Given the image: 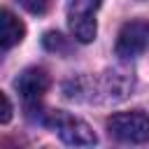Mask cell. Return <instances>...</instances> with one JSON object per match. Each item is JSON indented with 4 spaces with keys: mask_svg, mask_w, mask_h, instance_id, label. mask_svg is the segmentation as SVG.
Wrapping results in <instances>:
<instances>
[{
    "mask_svg": "<svg viewBox=\"0 0 149 149\" xmlns=\"http://www.w3.org/2000/svg\"><path fill=\"white\" fill-rule=\"evenodd\" d=\"M26 12H30V14H44L47 9H49V2L51 0H16Z\"/></svg>",
    "mask_w": 149,
    "mask_h": 149,
    "instance_id": "8",
    "label": "cell"
},
{
    "mask_svg": "<svg viewBox=\"0 0 149 149\" xmlns=\"http://www.w3.org/2000/svg\"><path fill=\"white\" fill-rule=\"evenodd\" d=\"M44 47L49 51H68V44H65V37L61 33H47L44 35Z\"/></svg>",
    "mask_w": 149,
    "mask_h": 149,
    "instance_id": "7",
    "label": "cell"
},
{
    "mask_svg": "<svg viewBox=\"0 0 149 149\" xmlns=\"http://www.w3.org/2000/svg\"><path fill=\"white\" fill-rule=\"evenodd\" d=\"M40 123L49 126L65 144L70 147H91L98 142L95 133L91 130V126L68 112H61V109H49L40 116Z\"/></svg>",
    "mask_w": 149,
    "mask_h": 149,
    "instance_id": "1",
    "label": "cell"
},
{
    "mask_svg": "<svg viewBox=\"0 0 149 149\" xmlns=\"http://www.w3.org/2000/svg\"><path fill=\"white\" fill-rule=\"evenodd\" d=\"M102 0H70L68 2V28L81 44H88L98 35L95 14Z\"/></svg>",
    "mask_w": 149,
    "mask_h": 149,
    "instance_id": "3",
    "label": "cell"
},
{
    "mask_svg": "<svg viewBox=\"0 0 149 149\" xmlns=\"http://www.w3.org/2000/svg\"><path fill=\"white\" fill-rule=\"evenodd\" d=\"M23 35H26L23 21L16 14H12L7 9H0V51L16 47L23 40Z\"/></svg>",
    "mask_w": 149,
    "mask_h": 149,
    "instance_id": "6",
    "label": "cell"
},
{
    "mask_svg": "<svg viewBox=\"0 0 149 149\" xmlns=\"http://www.w3.org/2000/svg\"><path fill=\"white\" fill-rule=\"evenodd\" d=\"M49 84H51V79H49V74H47L44 68H26V70L16 77V81H14L16 91H19L21 98L26 100V105H35V102L47 93Z\"/></svg>",
    "mask_w": 149,
    "mask_h": 149,
    "instance_id": "5",
    "label": "cell"
},
{
    "mask_svg": "<svg viewBox=\"0 0 149 149\" xmlns=\"http://www.w3.org/2000/svg\"><path fill=\"white\" fill-rule=\"evenodd\" d=\"M12 119V102H9V98L0 91V123H7Z\"/></svg>",
    "mask_w": 149,
    "mask_h": 149,
    "instance_id": "9",
    "label": "cell"
},
{
    "mask_svg": "<svg viewBox=\"0 0 149 149\" xmlns=\"http://www.w3.org/2000/svg\"><path fill=\"white\" fill-rule=\"evenodd\" d=\"M149 49V21L144 19H133L121 26L116 35L114 51L119 58H135Z\"/></svg>",
    "mask_w": 149,
    "mask_h": 149,
    "instance_id": "4",
    "label": "cell"
},
{
    "mask_svg": "<svg viewBox=\"0 0 149 149\" xmlns=\"http://www.w3.org/2000/svg\"><path fill=\"white\" fill-rule=\"evenodd\" d=\"M107 130L116 142L144 144V142H149V116L142 109L119 112L107 121Z\"/></svg>",
    "mask_w": 149,
    "mask_h": 149,
    "instance_id": "2",
    "label": "cell"
}]
</instances>
